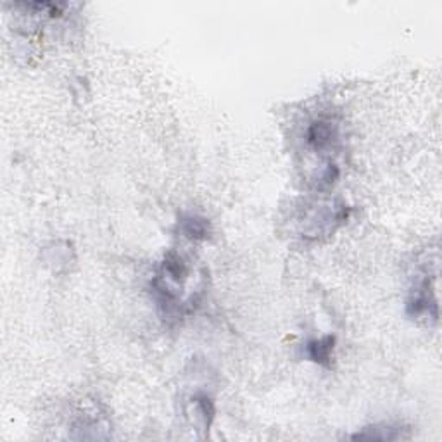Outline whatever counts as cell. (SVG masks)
Segmentation results:
<instances>
[{
  "label": "cell",
  "instance_id": "cell-3",
  "mask_svg": "<svg viewBox=\"0 0 442 442\" xmlns=\"http://www.w3.org/2000/svg\"><path fill=\"white\" fill-rule=\"evenodd\" d=\"M180 228L185 237L194 238V241H204L209 237V223L208 219L199 218V216H185L180 221Z\"/></svg>",
  "mask_w": 442,
  "mask_h": 442
},
{
  "label": "cell",
  "instance_id": "cell-2",
  "mask_svg": "<svg viewBox=\"0 0 442 442\" xmlns=\"http://www.w3.org/2000/svg\"><path fill=\"white\" fill-rule=\"evenodd\" d=\"M335 339L332 335L323 339H317V341L308 342V356L313 361L320 365H328L332 358V351H334Z\"/></svg>",
  "mask_w": 442,
  "mask_h": 442
},
{
  "label": "cell",
  "instance_id": "cell-1",
  "mask_svg": "<svg viewBox=\"0 0 442 442\" xmlns=\"http://www.w3.org/2000/svg\"><path fill=\"white\" fill-rule=\"evenodd\" d=\"M337 125L332 119H317L306 130V144L315 152L327 151L337 140Z\"/></svg>",
  "mask_w": 442,
  "mask_h": 442
}]
</instances>
